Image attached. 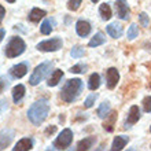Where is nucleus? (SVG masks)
Here are the masks:
<instances>
[{"label": "nucleus", "mask_w": 151, "mask_h": 151, "mask_svg": "<svg viewBox=\"0 0 151 151\" xmlns=\"http://www.w3.org/2000/svg\"><path fill=\"white\" fill-rule=\"evenodd\" d=\"M50 113V103L45 99H40L29 107L28 118L33 125H41L47 119Z\"/></svg>", "instance_id": "f257e3e1"}, {"label": "nucleus", "mask_w": 151, "mask_h": 151, "mask_svg": "<svg viewBox=\"0 0 151 151\" xmlns=\"http://www.w3.org/2000/svg\"><path fill=\"white\" fill-rule=\"evenodd\" d=\"M83 89H84L83 80H80V78L68 80L65 83V85L62 87L60 98H62V100H63L65 103H73L80 96V93L83 92Z\"/></svg>", "instance_id": "f03ea898"}, {"label": "nucleus", "mask_w": 151, "mask_h": 151, "mask_svg": "<svg viewBox=\"0 0 151 151\" xmlns=\"http://www.w3.org/2000/svg\"><path fill=\"white\" fill-rule=\"evenodd\" d=\"M26 50V44L21 37H11L8 40L7 45H6V50H4V54L7 58H15V56L22 55Z\"/></svg>", "instance_id": "7ed1b4c3"}, {"label": "nucleus", "mask_w": 151, "mask_h": 151, "mask_svg": "<svg viewBox=\"0 0 151 151\" xmlns=\"http://www.w3.org/2000/svg\"><path fill=\"white\" fill-rule=\"evenodd\" d=\"M52 66H54V63L50 62V60L43 62V63H40L39 66H36V69L33 70L32 76H30V78H29V84H30V85H39V84L51 73Z\"/></svg>", "instance_id": "20e7f679"}, {"label": "nucleus", "mask_w": 151, "mask_h": 151, "mask_svg": "<svg viewBox=\"0 0 151 151\" xmlns=\"http://www.w3.org/2000/svg\"><path fill=\"white\" fill-rule=\"evenodd\" d=\"M73 142V132L69 128H65L59 133V136L54 140V148L55 150H65L68 148Z\"/></svg>", "instance_id": "39448f33"}, {"label": "nucleus", "mask_w": 151, "mask_h": 151, "mask_svg": "<svg viewBox=\"0 0 151 151\" xmlns=\"http://www.w3.org/2000/svg\"><path fill=\"white\" fill-rule=\"evenodd\" d=\"M63 45V41L60 37H54V39H50V40H44L41 43L37 44V50L39 51H43V52H55V51H59L60 48Z\"/></svg>", "instance_id": "423d86ee"}, {"label": "nucleus", "mask_w": 151, "mask_h": 151, "mask_svg": "<svg viewBox=\"0 0 151 151\" xmlns=\"http://www.w3.org/2000/svg\"><path fill=\"white\" fill-rule=\"evenodd\" d=\"M115 6V12H117V17H118L119 19L122 21H128L131 18V10L128 7V3L127 0H117L114 3Z\"/></svg>", "instance_id": "0eeeda50"}, {"label": "nucleus", "mask_w": 151, "mask_h": 151, "mask_svg": "<svg viewBox=\"0 0 151 151\" xmlns=\"http://www.w3.org/2000/svg\"><path fill=\"white\" fill-rule=\"evenodd\" d=\"M119 81V73L115 68H109L106 70V85L109 89H114Z\"/></svg>", "instance_id": "6e6552de"}, {"label": "nucleus", "mask_w": 151, "mask_h": 151, "mask_svg": "<svg viewBox=\"0 0 151 151\" xmlns=\"http://www.w3.org/2000/svg\"><path fill=\"white\" fill-rule=\"evenodd\" d=\"M14 136H15V132L12 129H3V131H0V150H6L11 144Z\"/></svg>", "instance_id": "1a4fd4ad"}, {"label": "nucleus", "mask_w": 151, "mask_h": 151, "mask_svg": "<svg viewBox=\"0 0 151 151\" xmlns=\"http://www.w3.org/2000/svg\"><path fill=\"white\" fill-rule=\"evenodd\" d=\"M29 70V63L28 62H22V63L14 65L11 69H10V76L12 78H22Z\"/></svg>", "instance_id": "9d476101"}, {"label": "nucleus", "mask_w": 151, "mask_h": 151, "mask_svg": "<svg viewBox=\"0 0 151 151\" xmlns=\"http://www.w3.org/2000/svg\"><path fill=\"white\" fill-rule=\"evenodd\" d=\"M92 26L91 24L85 19H78L76 22V33L80 37H87L91 35Z\"/></svg>", "instance_id": "9b49d317"}, {"label": "nucleus", "mask_w": 151, "mask_h": 151, "mask_svg": "<svg viewBox=\"0 0 151 151\" xmlns=\"http://www.w3.org/2000/svg\"><path fill=\"white\" fill-rule=\"evenodd\" d=\"M139 119H140V109H139V106L133 104V106H131L129 111H128V117H127V121H125V128L132 127Z\"/></svg>", "instance_id": "f8f14e48"}, {"label": "nucleus", "mask_w": 151, "mask_h": 151, "mask_svg": "<svg viewBox=\"0 0 151 151\" xmlns=\"http://www.w3.org/2000/svg\"><path fill=\"white\" fill-rule=\"evenodd\" d=\"M107 33L113 37V39H119L124 33L122 25L118 24V22H113V24H110L107 26Z\"/></svg>", "instance_id": "ddd939ff"}, {"label": "nucleus", "mask_w": 151, "mask_h": 151, "mask_svg": "<svg viewBox=\"0 0 151 151\" xmlns=\"http://www.w3.org/2000/svg\"><path fill=\"white\" fill-rule=\"evenodd\" d=\"M96 143V137L95 136H88L84 137L83 140H80L77 143V150L78 151H84V150H91L93 147V144Z\"/></svg>", "instance_id": "4468645a"}, {"label": "nucleus", "mask_w": 151, "mask_h": 151, "mask_svg": "<svg viewBox=\"0 0 151 151\" xmlns=\"http://www.w3.org/2000/svg\"><path fill=\"white\" fill-rule=\"evenodd\" d=\"M33 148V139L30 137H24L15 144V147H12L14 151H29Z\"/></svg>", "instance_id": "2eb2a0df"}, {"label": "nucleus", "mask_w": 151, "mask_h": 151, "mask_svg": "<svg viewBox=\"0 0 151 151\" xmlns=\"http://www.w3.org/2000/svg\"><path fill=\"white\" fill-rule=\"evenodd\" d=\"M128 142H129V137H128V136H124V135L115 136L114 140H113V143H111V150L113 151L122 150V148L127 146Z\"/></svg>", "instance_id": "dca6fc26"}, {"label": "nucleus", "mask_w": 151, "mask_h": 151, "mask_svg": "<svg viewBox=\"0 0 151 151\" xmlns=\"http://www.w3.org/2000/svg\"><path fill=\"white\" fill-rule=\"evenodd\" d=\"M45 15H47V12L44 11V10L35 7L30 10V12H29L28 19L30 21V22H33V24H37V22H40V19H43Z\"/></svg>", "instance_id": "f3484780"}, {"label": "nucleus", "mask_w": 151, "mask_h": 151, "mask_svg": "<svg viewBox=\"0 0 151 151\" xmlns=\"http://www.w3.org/2000/svg\"><path fill=\"white\" fill-rule=\"evenodd\" d=\"M25 92H26V89H25V87L22 84H18V85H15L12 88V100H14V103L18 104L21 100L24 99Z\"/></svg>", "instance_id": "a211bd4d"}, {"label": "nucleus", "mask_w": 151, "mask_h": 151, "mask_svg": "<svg viewBox=\"0 0 151 151\" xmlns=\"http://www.w3.org/2000/svg\"><path fill=\"white\" fill-rule=\"evenodd\" d=\"M104 119H106V121H104V124H103V128L107 132H113L114 131V124H115V121H117V111H110Z\"/></svg>", "instance_id": "6ab92c4d"}, {"label": "nucleus", "mask_w": 151, "mask_h": 151, "mask_svg": "<svg viewBox=\"0 0 151 151\" xmlns=\"http://www.w3.org/2000/svg\"><path fill=\"white\" fill-rule=\"evenodd\" d=\"M62 77H63V72L62 70H59V69L54 70L52 74L50 76V78H48V83H47L48 87H56L59 84V81L62 80Z\"/></svg>", "instance_id": "aec40b11"}, {"label": "nucleus", "mask_w": 151, "mask_h": 151, "mask_svg": "<svg viewBox=\"0 0 151 151\" xmlns=\"http://www.w3.org/2000/svg\"><path fill=\"white\" fill-rule=\"evenodd\" d=\"M111 111V107H110V102L109 100H106V102H103V103H100L99 109H98V117L102 119H104L106 117L109 115V113Z\"/></svg>", "instance_id": "412c9836"}, {"label": "nucleus", "mask_w": 151, "mask_h": 151, "mask_svg": "<svg viewBox=\"0 0 151 151\" xmlns=\"http://www.w3.org/2000/svg\"><path fill=\"white\" fill-rule=\"evenodd\" d=\"M99 87H100V76L98 73H92L89 76V80H88V88L91 91H96Z\"/></svg>", "instance_id": "4be33fe9"}, {"label": "nucleus", "mask_w": 151, "mask_h": 151, "mask_svg": "<svg viewBox=\"0 0 151 151\" xmlns=\"http://www.w3.org/2000/svg\"><path fill=\"white\" fill-rule=\"evenodd\" d=\"M99 14H100V18L103 21H109L110 18H111V8H110V6H109L107 3H103L100 4L99 7Z\"/></svg>", "instance_id": "5701e85b"}, {"label": "nucleus", "mask_w": 151, "mask_h": 151, "mask_svg": "<svg viewBox=\"0 0 151 151\" xmlns=\"http://www.w3.org/2000/svg\"><path fill=\"white\" fill-rule=\"evenodd\" d=\"M104 43H106V37H104V35L103 33H100V32H98L95 36L89 40L88 45H89V47H98V45H102V44H104Z\"/></svg>", "instance_id": "b1692460"}, {"label": "nucleus", "mask_w": 151, "mask_h": 151, "mask_svg": "<svg viewBox=\"0 0 151 151\" xmlns=\"http://www.w3.org/2000/svg\"><path fill=\"white\" fill-rule=\"evenodd\" d=\"M52 25H54V19H44L43 24L40 25V32L43 35H50L52 32Z\"/></svg>", "instance_id": "393cba45"}, {"label": "nucleus", "mask_w": 151, "mask_h": 151, "mask_svg": "<svg viewBox=\"0 0 151 151\" xmlns=\"http://www.w3.org/2000/svg\"><path fill=\"white\" fill-rule=\"evenodd\" d=\"M137 36H139V28H137L136 24H132L131 26H129V29H128V39L133 40Z\"/></svg>", "instance_id": "a878e982"}, {"label": "nucleus", "mask_w": 151, "mask_h": 151, "mask_svg": "<svg viewBox=\"0 0 151 151\" xmlns=\"http://www.w3.org/2000/svg\"><path fill=\"white\" fill-rule=\"evenodd\" d=\"M84 54H85V51H84V48L80 47V45H76V47H73L72 51H70V55H72L74 59H78V58L84 56Z\"/></svg>", "instance_id": "bb28decb"}, {"label": "nucleus", "mask_w": 151, "mask_h": 151, "mask_svg": "<svg viewBox=\"0 0 151 151\" xmlns=\"http://www.w3.org/2000/svg\"><path fill=\"white\" fill-rule=\"evenodd\" d=\"M96 99H98V93H91V95L85 99V102H84V107H85V109L92 107V106H93V103L96 102Z\"/></svg>", "instance_id": "cd10ccee"}, {"label": "nucleus", "mask_w": 151, "mask_h": 151, "mask_svg": "<svg viewBox=\"0 0 151 151\" xmlns=\"http://www.w3.org/2000/svg\"><path fill=\"white\" fill-rule=\"evenodd\" d=\"M87 65L84 63H78V65H74L73 68H70V72L72 73H77V74H81V73H85L87 72Z\"/></svg>", "instance_id": "c85d7f7f"}, {"label": "nucleus", "mask_w": 151, "mask_h": 151, "mask_svg": "<svg viewBox=\"0 0 151 151\" xmlns=\"http://www.w3.org/2000/svg\"><path fill=\"white\" fill-rule=\"evenodd\" d=\"M139 24L144 28H148V25H150V18L146 12H140L139 14Z\"/></svg>", "instance_id": "c756f323"}, {"label": "nucleus", "mask_w": 151, "mask_h": 151, "mask_svg": "<svg viewBox=\"0 0 151 151\" xmlns=\"http://www.w3.org/2000/svg\"><path fill=\"white\" fill-rule=\"evenodd\" d=\"M81 3H83V0H69L68 8L70 10V11H77L78 7L81 6Z\"/></svg>", "instance_id": "7c9ffc66"}, {"label": "nucleus", "mask_w": 151, "mask_h": 151, "mask_svg": "<svg viewBox=\"0 0 151 151\" xmlns=\"http://www.w3.org/2000/svg\"><path fill=\"white\" fill-rule=\"evenodd\" d=\"M8 85H10V80L6 76H0V93L4 92V89L8 88Z\"/></svg>", "instance_id": "2f4dec72"}, {"label": "nucleus", "mask_w": 151, "mask_h": 151, "mask_svg": "<svg viewBox=\"0 0 151 151\" xmlns=\"http://www.w3.org/2000/svg\"><path fill=\"white\" fill-rule=\"evenodd\" d=\"M143 110L146 113H151V95L143 99Z\"/></svg>", "instance_id": "473e14b6"}, {"label": "nucleus", "mask_w": 151, "mask_h": 151, "mask_svg": "<svg viewBox=\"0 0 151 151\" xmlns=\"http://www.w3.org/2000/svg\"><path fill=\"white\" fill-rule=\"evenodd\" d=\"M6 110H8V100L7 98H3L0 100V114H3Z\"/></svg>", "instance_id": "72a5a7b5"}, {"label": "nucleus", "mask_w": 151, "mask_h": 151, "mask_svg": "<svg viewBox=\"0 0 151 151\" xmlns=\"http://www.w3.org/2000/svg\"><path fill=\"white\" fill-rule=\"evenodd\" d=\"M55 131H56V127H55V125H52V127H48L47 129H45V132H44V133H45V136H51Z\"/></svg>", "instance_id": "f704fd0d"}, {"label": "nucleus", "mask_w": 151, "mask_h": 151, "mask_svg": "<svg viewBox=\"0 0 151 151\" xmlns=\"http://www.w3.org/2000/svg\"><path fill=\"white\" fill-rule=\"evenodd\" d=\"M4 15H6V8L0 4V22L3 21V18H4Z\"/></svg>", "instance_id": "c9c22d12"}, {"label": "nucleus", "mask_w": 151, "mask_h": 151, "mask_svg": "<svg viewBox=\"0 0 151 151\" xmlns=\"http://www.w3.org/2000/svg\"><path fill=\"white\" fill-rule=\"evenodd\" d=\"M4 36H6V30H4V29H0V43H1V40L4 39Z\"/></svg>", "instance_id": "e433bc0d"}, {"label": "nucleus", "mask_w": 151, "mask_h": 151, "mask_svg": "<svg viewBox=\"0 0 151 151\" xmlns=\"http://www.w3.org/2000/svg\"><path fill=\"white\" fill-rule=\"evenodd\" d=\"M6 1H8V3H14L15 0H6Z\"/></svg>", "instance_id": "4c0bfd02"}, {"label": "nucleus", "mask_w": 151, "mask_h": 151, "mask_svg": "<svg viewBox=\"0 0 151 151\" xmlns=\"http://www.w3.org/2000/svg\"><path fill=\"white\" fill-rule=\"evenodd\" d=\"M92 3H98V1H99V0H91Z\"/></svg>", "instance_id": "58836bf2"}, {"label": "nucleus", "mask_w": 151, "mask_h": 151, "mask_svg": "<svg viewBox=\"0 0 151 151\" xmlns=\"http://www.w3.org/2000/svg\"><path fill=\"white\" fill-rule=\"evenodd\" d=\"M150 87H151V80H150Z\"/></svg>", "instance_id": "ea45409f"}, {"label": "nucleus", "mask_w": 151, "mask_h": 151, "mask_svg": "<svg viewBox=\"0 0 151 151\" xmlns=\"http://www.w3.org/2000/svg\"><path fill=\"white\" fill-rule=\"evenodd\" d=\"M150 132H151V125H150Z\"/></svg>", "instance_id": "a19ab883"}]
</instances>
